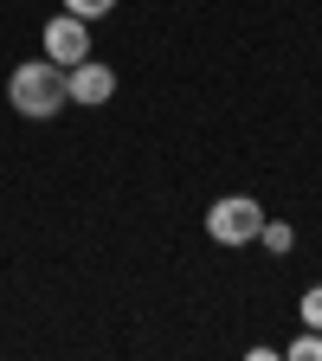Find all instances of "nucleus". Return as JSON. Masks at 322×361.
<instances>
[{"mask_svg":"<svg viewBox=\"0 0 322 361\" xmlns=\"http://www.w3.org/2000/svg\"><path fill=\"white\" fill-rule=\"evenodd\" d=\"M7 104H13L26 123L58 116V110L71 104V90H65V65H52V59H26V65H13V78H7Z\"/></svg>","mask_w":322,"mask_h":361,"instance_id":"obj_1","label":"nucleus"},{"mask_svg":"<svg viewBox=\"0 0 322 361\" xmlns=\"http://www.w3.org/2000/svg\"><path fill=\"white\" fill-rule=\"evenodd\" d=\"M264 207L252 200V194H225V200H213L206 207V239L213 245H252L258 233H264Z\"/></svg>","mask_w":322,"mask_h":361,"instance_id":"obj_2","label":"nucleus"},{"mask_svg":"<svg viewBox=\"0 0 322 361\" xmlns=\"http://www.w3.org/2000/svg\"><path fill=\"white\" fill-rule=\"evenodd\" d=\"M45 59L52 65H78V59H90V20H78V13H52L45 20Z\"/></svg>","mask_w":322,"mask_h":361,"instance_id":"obj_3","label":"nucleus"},{"mask_svg":"<svg viewBox=\"0 0 322 361\" xmlns=\"http://www.w3.org/2000/svg\"><path fill=\"white\" fill-rule=\"evenodd\" d=\"M65 90H71V104H84V110H104V104L116 97V71H110L104 59H78V65L65 71Z\"/></svg>","mask_w":322,"mask_h":361,"instance_id":"obj_4","label":"nucleus"},{"mask_svg":"<svg viewBox=\"0 0 322 361\" xmlns=\"http://www.w3.org/2000/svg\"><path fill=\"white\" fill-rule=\"evenodd\" d=\"M258 239H264V252H278V258H284V252L297 245V233H290L284 219H264V233H258Z\"/></svg>","mask_w":322,"mask_h":361,"instance_id":"obj_5","label":"nucleus"},{"mask_svg":"<svg viewBox=\"0 0 322 361\" xmlns=\"http://www.w3.org/2000/svg\"><path fill=\"white\" fill-rule=\"evenodd\" d=\"M284 355H290V361H322V329H303Z\"/></svg>","mask_w":322,"mask_h":361,"instance_id":"obj_6","label":"nucleus"},{"mask_svg":"<svg viewBox=\"0 0 322 361\" xmlns=\"http://www.w3.org/2000/svg\"><path fill=\"white\" fill-rule=\"evenodd\" d=\"M297 316H303V329H322V284H309V290H303Z\"/></svg>","mask_w":322,"mask_h":361,"instance_id":"obj_7","label":"nucleus"},{"mask_svg":"<svg viewBox=\"0 0 322 361\" xmlns=\"http://www.w3.org/2000/svg\"><path fill=\"white\" fill-rule=\"evenodd\" d=\"M116 7V0H65V13H78V20H104Z\"/></svg>","mask_w":322,"mask_h":361,"instance_id":"obj_8","label":"nucleus"}]
</instances>
